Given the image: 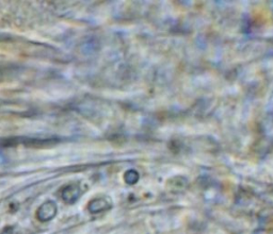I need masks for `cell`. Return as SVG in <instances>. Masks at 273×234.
<instances>
[{"instance_id": "1", "label": "cell", "mask_w": 273, "mask_h": 234, "mask_svg": "<svg viewBox=\"0 0 273 234\" xmlns=\"http://www.w3.org/2000/svg\"><path fill=\"white\" fill-rule=\"evenodd\" d=\"M56 213V206L53 202H47L41 207L38 212V216L41 221H48L53 218Z\"/></svg>"}, {"instance_id": "2", "label": "cell", "mask_w": 273, "mask_h": 234, "mask_svg": "<svg viewBox=\"0 0 273 234\" xmlns=\"http://www.w3.org/2000/svg\"><path fill=\"white\" fill-rule=\"evenodd\" d=\"M0 234H12V229L6 228V229H4V231L2 233H0Z\"/></svg>"}]
</instances>
